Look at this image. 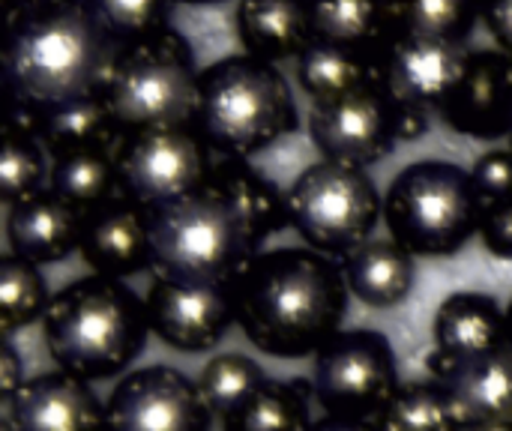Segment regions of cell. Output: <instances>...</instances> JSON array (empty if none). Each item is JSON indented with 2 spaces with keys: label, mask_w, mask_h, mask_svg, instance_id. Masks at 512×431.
Masks as SVG:
<instances>
[{
  "label": "cell",
  "mask_w": 512,
  "mask_h": 431,
  "mask_svg": "<svg viewBox=\"0 0 512 431\" xmlns=\"http://www.w3.org/2000/svg\"><path fill=\"white\" fill-rule=\"evenodd\" d=\"M237 36L246 54L261 60L297 57L312 39L306 0H240Z\"/></svg>",
  "instance_id": "cell-23"
},
{
  "label": "cell",
  "mask_w": 512,
  "mask_h": 431,
  "mask_svg": "<svg viewBox=\"0 0 512 431\" xmlns=\"http://www.w3.org/2000/svg\"><path fill=\"white\" fill-rule=\"evenodd\" d=\"M315 402L312 378L270 381L237 414L222 420V431H309V405Z\"/></svg>",
  "instance_id": "cell-29"
},
{
  "label": "cell",
  "mask_w": 512,
  "mask_h": 431,
  "mask_svg": "<svg viewBox=\"0 0 512 431\" xmlns=\"http://www.w3.org/2000/svg\"><path fill=\"white\" fill-rule=\"evenodd\" d=\"M504 315H507V345L512 348V300H510V306L504 309Z\"/></svg>",
  "instance_id": "cell-41"
},
{
  "label": "cell",
  "mask_w": 512,
  "mask_h": 431,
  "mask_svg": "<svg viewBox=\"0 0 512 431\" xmlns=\"http://www.w3.org/2000/svg\"><path fill=\"white\" fill-rule=\"evenodd\" d=\"M210 153L195 126L129 132L114 147L120 192L144 207L180 198L207 183L216 165Z\"/></svg>",
  "instance_id": "cell-10"
},
{
  "label": "cell",
  "mask_w": 512,
  "mask_h": 431,
  "mask_svg": "<svg viewBox=\"0 0 512 431\" xmlns=\"http://www.w3.org/2000/svg\"><path fill=\"white\" fill-rule=\"evenodd\" d=\"M210 180L234 201V207L249 222L258 243H264L267 237H273L276 231L291 225L288 222L285 192L270 177L249 168L246 159H222V162H216L213 171H210Z\"/></svg>",
  "instance_id": "cell-26"
},
{
  "label": "cell",
  "mask_w": 512,
  "mask_h": 431,
  "mask_svg": "<svg viewBox=\"0 0 512 431\" xmlns=\"http://www.w3.org/2000/svg\"><path fill=\"white\" fill-rule=\"evenodd\" d=\"M378 431H465L438 384H402L375 417Z\"/></svg>",
  "instance_id": "cell-31"
},
{
  "label": "cell",
  "mask_w": 512,
  "mask_h": 431,
  "mask_svg": "<svg viewBox=\"0 0 512 431\" xmlns=\"http://www.w3.org/2000/svg\"><path fill=\"white\" fill-rule=\"evenodd\" d=\"M432 336H435L432 351L444 357L453 360L480 357L507 345V315L495 297L480 291H459L438 306Z\"/></svg>",
  "instance_id": "cell-22"
},
{
  "label": "cell",
  "mask_w": 512,
  "mask_h": 431,
  "mask_svg": "<svg viewBox=\"0 0 512 431\" xmlns=\"http://www.w3.org/2000/svg\"><path fill=\"white\" fill-rule=\"evenodd\" d=\"M147 336L144 300L123 279L96 273L60 288L42 315V339L57 369L90 384L126 372Z\"/></svg>",
  "instance_id": "cell-3"
},
{
  "label": "cell",
  "mask_w": 512,
  "mask_h": 431,
  "mask_svg": "<svg viewBox=\"0 0 512 431\" xmlns=\"http://www.w3.org/2000/svg\"><path fill=\"white\" fill-rule=\"evenodd\" d=\"M474 3H477V6H480V12H483V6H486L489 0H474Z\"/></svg>",
  "instance_id": "cell-44"
},
{
  "label": "cell",
  "mask_w": 512,
  "mask_h": 431,
  "mask_svg": "<svg viewBox=\"0 0 512 431\" xmlns=\"http://www.w3.org/2000/svg\"><path fill=\"white\" fill-rule=\"evenodd\" d=\"M348 291L369 309H393L414 291V255L393 237H369L339 258Z\"/></svg>",
  "instance_id": "cell-20"
},
{
  "label": "cell",
  "mask_w": 512,
  "mask_h": 431,
  "mask_svg": "<svg viewBox=\"0 0 512 431\" xmlns=\"http://www.w3.org/2000/svg\"><path fill=\"white\" fill-rule=\"evenodd\" d=\"M195 129L222 159H249L297 129L285 75L261 57L231 54L210 63L198 84Z\"/></svg>",
  "instance_id": "cell-5"
},
{
  "label": "cell",
  "mask_w": 512,
  "mask_h": 431,
  "mask_svg": "<svg viewBox=\"0 0 512 431\" xmlns=\"http://www.w3.org/2000/svg\"><path fill=\"white\" fill-rule=\"evenodd\" d=\"M477 234H480L483 246L489 249V255H495L501 261H512V201L483 207Z\"/></svg>",
  "instance_id": "cell-36"
},
{
  "label": "cell",
  "mask_w": 512,
  "mask_h": 431,
  "mask_svg": "<svg viewBox=\"0 0 512 431\" xmlns=\"http://www.w3.org/2000/svg\"><path fill=\"white\" fill-rule=\"evenodd\" d=\"M288 222L309 249L342 258L366 243L384 216V201L366 168L312 162L285 192Z\"/></svg>",
  "instance_id": "cell-8"
},
{
  "label": "cell",
  "mask_w": 512,
  "mask_h": 431,
  "mask_svg": "<svg viewBox=\"0 0 512 431\" xmlns=\"http://www.w3.org/2000/svg\"><path fill=\"white\" fill-rule=\"evenodd\" d=\"M471 180L483 207L512 201V147L489 150L471 168Z\"/></svg>",
  "instance_id": "cell-35"
},
{
  "label": "cell",
  "mask_w": 512,
  "mask_h": 431,
  "mask_svg": "<svg viewBox=\"0 0 512 431\" xmlns=\"http://www.w3.org/2000/svg\"><path fill=\"white\" fill-rule=\"evenodd\" d=\"M483 431H512V426H501V429H483Z\"/></svg>",
  "instance_id": "cell-43"
},
{
  "label": "cell",
  "mask_w": 512,
  "mask_h": 431,
  "mask_svg": "<svg viewBox=\"0 0 512 431\" xmlns=\"http://www.w3.org/2000/svg\"><path fill=\"white\" fill-rule=\"evenodd\" d=\"M147 231L156 279L192 285H231L261 246L210 177L180 198L147 207Z\"/></svg>",
  "instance_id": "cell-4"
},
{
  "label": "cell",
  "mask_w": 512,
  "mask_h": 431,
  "mask_svg": "<svg viewBox=\"0 0 512 431\" xmlns=\"http://www.w3.org/2000/svg\"><path fill=\"white\" fill-rule=\"evenodd\" d=\"M432 384L441 387L465 431L512 426V348L453 360L438 351L426 357Z\"/></svg>",
  "instance_id": "cell-15"
},
{
  "label": "cell",
  "mask_w": 512,
  "mask_h": 431,
  "mask_svg": "<svg viewBox=\"0 0 512 431\" xmlns=\"http://www.w3.org/2000/svg\"><path fill=\"white\" fill-rule=\"evenodd\" d=\"M174 3H186V6H216V3H225V0H174Z\"/></svg>",
  "instance_id": "cell-40"
},
{
  "label": "cell",
  "mask_w": 512,
  "mask_h": 431,
  "mask_svg": "<svg viewBox=\"0 0 512 431\" xmlns=\"http://www.w3.org/2000/svg\"><path fill=\"white\" fill-rule=\"evenodd\" d=\"M480 18L489 27L492 39L498 42V51L512 57V0H489Z\"/></svg>",
  "instance_id": "cell-37"
},
{
  "label": "cell",
  "mask_w": 512,
  "mask_h": 431,
  "mask_svg": "<svg viewBox=\"0 0 512 431\" xmlns=\"http://www.w3.org/2000/svg\"><path fill=\"white\" fill-rule=\"evenodd\" d=\"M375 78H381L378 60L315 36L297 54V81L309 93L312 105L354 93Z\"/></svg>",
  "instance_id": "cell-25"
},
{
  "label": "cell",
  "mask_w": 512,
  "mask_h": 431,
  "mask_svg": "<svg viewBox=\"0 0 512 431\" xmlns=\"http://www.w3.org/2000/svg\"><path fill=\"white\" fill-rule=\"evenodd\" d=\"M399 33L465 42L480 21L474 0H393Z\"/></svg>",
  "instance_id": "cell-33"
},
{
  "label": "cell",
  "mask_w": 512,
  "mask_h": 431,
  "mask_svg": "<svg viewBox=\"0 0 512 431\" xmlns=\"http://www.w3.org/2000/svg\"><path fill=\"white\" fill-rule=\"evenodd\" d=\"M270 384L267 372L246 354H216L198 375V390L213 417L228 420Z\"/></svg>",
  "instance_id": "cell-30"
},
{
  "label": "cell",
  "mask_w": 512,
  "mask_h": 431,
  "mask_svg": "<svg viewBox=\"0 0 512 431\" xmlns=\"http://www.w3.org/2000/svg\"><path fill=\"white\" fill-rule=\"evenodd\" d=\"M309 138L321 159L369 168L399 144V114L381 78L309 111Z\"/></svg>",
  "instance_id": "cell-11"
},
{
  "label": "cell",
  "mask_w": 512,
  "mask_h": 431,
  "mask_svg": "<svg viewBox=\"0 0 512 431\" xmlns=\"http://www.w3.org/2000/svg\"><path fill=\"white\" fill-rule=\"evenodd\" d=\"M0 431H105V402L63 369L27 378L0 408Z\"/></svg>",
  "instance_id": "cell-16"
},
{
  "label": "cell",
  "mask_w": 512,
  "mask_h": 431,
  "mask_svg": "<svg viewBox=\"0 0 512 431\" xmlns=\"http://www.w3.org/2000/svg\"><path fill=\"white\" fill-rule=\"evenodd\" d=\"M78 252L96 276L126 279L150 270L147 207L117 192L105 204L87 210Z\"/></svg>",
  "instance_id": "cell-18"
},
{
  "label": "cell",
  "mask_w": 512,
  "mask_h": 431,
  "mask_svg": "<svg viewBox=\"0 0 512 431\" xmlns=\"http://www.w3.org/2000/svg\"><path fill=\"white\" fill-rule=\"evenodd\" d=\"M30 123L51 159L78 150H114L123 138L102 93L30 117Z\"/></svg>",
  "instance_id": "cell-24"
},
{
  "label": "cell",
  "mask_w": 512,
  "mask_h": 431,
  "mask_svg": "<svg viewBox=\"0 0 512 431\" xmlns=\"http://www.w3.org/2000/svg\"><path fill=\"white\" fill-rule=\"evenodd\" d=\"M120 48L87 0H24L9 9L0 69L9 108L39 117L105 90Z\"/></svg>",
  "instance_id": "cell-1"
},
{
  "label": "cell",
  "mask_w": 512,
  "mask_h": 431,
  "mask_svg": "<svg viewBox=\"0 0 512 431\" xmlns=\"http://www.w3.org/2000/svg\"><path fill=\"white\" fill-rule=\"evenodd\" d=\"M6 3H9V9H15V6H18V3H24V0H6Z\"/></svg>",
  "instance_id": "cell-42"
},
{
  "label": "cell",
  "mask_w": 512,
  "mask_h": 431,
  "mask_svg": "<svg viewBox=\"0 0 512 431\" xmlns=\"http://www.w3.org/2000/svg\"><path fill=\"white\" fill-rule=\"evenodd\" d=\"M309 431H378L375 420H363V417H336V414H324L321 420H315Z\"/></svg>",
  "instance_id": "cell-39"
},
{
  "label": "cell",
  "mask_w": 512,
  "mask_h": 431,
  "mask_svg": "<svg viewBox=\"0 0 512 431\" xmlns=\"http://www.w3.org/2000/svg\"><path fill=\"white\" fill-rule=\"evenodd\" d=\"M21 384H24L21 357H18L15 345L3 336V342H0V396H3V402L12 399Z\"/></svg>",
  "instance_id": "cell-38"
},
{
  "label": "cell",
  "mask_w": 512,
  "mask_h": 431,
  "mask_svg": "<svg viewBox=\"0 0 512 431\" xmlns=\"http://www.w3.org/2000/svg\"><path fill=\"white\" fill-rule=\"evenodd\" d=\"M45 147L27 114L12 111L3 123V147H0V201L6 207L36 195L48 183Z\"/></svg>",
  "instance_id": "cell-28"
},
{
  "label": "cell",
  "mask_w": 512,
  "mask_h": 431,
  "mask_svg": "<svg viewBox=\"0 0 512 431\" xmlns=\"http://www.w3.org/2000/svg\"><path fill=\"white\" fill-rule=\"evenodd\" d=\"M48 285L39 267L15 252L0 258V330L9 339L15 330L39 321L48 309Z\"/></svg>",
  "instance_id": "cell-32"
},
{
  "label": "cell",
  "mask_w": 512,
  "mask_h": 431,
  "mask_svg": "<svg viewBox=\"0 0 512 431\" xmlns=\"http://www.w3.org/2000/svg\"><path fill=\"white\" fill-rule=\"evenodd\" d=\"M234 321L243 336L279 360L315 357L348 312L342 264L309 246L258 252L231 282Z\"/></svg>",
  "instance_id": "cell-2"
},
{
  "label": "cell",
  "mask_w": 512,
  "mask_h": 431,
  "mask_svg": "<svg viewBox=\"0 0 512 431\" xmlns=\"http://www.w3.org/2000/svg\"><path fill=\"white\" fill-rule=\"evenodd\" d=\"M150 333L180 351L204 354L213 351L234 321L231 285H192L156 279L144 297Z\"/></svg>",
  "instance_id": "cell-14"
},
{
  "label": "cell",
  "mask_w": 512,
  "mask_h": 431,
  "mask_svg": "<svg viewBox=\"0 0 512 431\" xmlns=\"http://www.w3.org/2000/svg\"><path fill=\"white\" fill-rule=\"evenodd\" d=\"M174 0H87L90 12L117 48H129L168 27Z\"/></svg>",
  "instance_id": "cell-34"
},
{
  "label": "cell",
  "mask_w": 512,
  "mask_h": 431,
  "mask_svg": "<svg viewBox=\"0 0 512 431\" xmlns=\"http://www.w3.org/2000/svg\"><path fill=\"white\" fill-rule=\"evenodd\" d=\"M312 387L327 414L375 420L402 387L390 339L378 330L336 333L315 354Z\"/></svg>",
  "instance_id": "cell-9"
},
{
  "label": "cell",
  "mask_w": 512,
  "mask_h": 431,
  "mask_svg": "<svg viewBox=\"0 0 512 431\" xmlns=\"http://www.w3.org/2000/svg\"><path fill=\"white\" fill-rule=\"evenodd\" d=\"M45 189L81 213L105 204L120 192V171H117L114 150H78L51 159Z\"/></svg>",
  "instance_id": "cell-27"
},
{
  "label": "cell",
  "mask_w": 512,
  "mask_h": 431,
  "mask_svg": "<svg viewBox=\"0 0 512 431\" xmlns=\"http://www.w3.org/2000/svg\"><path fill=\"white\" fill-rule=\"evenodd\" d=\"M213 414L198 381L174 366H144L105 399V431H210Z\"/></svg>",
  "instance_id": "cell-12"
},
{
  "label": "cell",
  "mask_w": 512,
  "mask_h": 431,
  "mask_svg": "<svg viewBox=\"0 0 512 431\" xmlns=\"http://www.w3.org/2000/svg\"><path fill=\"white\" fill-rule=\"evenodd\" d=\"M84 213L42 189L6 207L9 252L39 264H57L81 249Z\"/></svg>",
  "instance_id": "cell-19"
},
{
  "label": "cell",
  "mask_w": 512,
  "mask_h": 431,
  "mask_svg": "<svg viewBox=\"0 0 512 431\" xmlns=\"http://www.w3.org/2000/svg\"><path fill=\"white\" fill-rule=\"evenodd\" d=\"M471 48L459 39H432L399 33L381 57V81L396 105L441 114L459 87Z\"/></svg>",
  "instance_id": "cell-13"
},
{
  "label": "cell",
  "mask_w": 512,
  "mask_h": 431,
  "mask_svg": "<svg viewBox=\"0 0 512 431\" xmlns=\"http://www.w3.org/2000/svg\"><path fill=\"white\" fill-rule=\"evenodd\" d=\"M198 84L201 72L186 36L165 27L156 36L120 48L102 96L120 135H129L144 129L195 126Z\"/></svg>",
  "instance_id": "cell-7"
},
{
  "label": "cell",
  "mask_w": 512,
  "mask_h": 431,
  "mask_svg": "<svg viewBox=\"0 0 512 431\" xmlns=\"http://www.w3.org/2000/svg\"><path fill=\"white\" fill-rule=\"evenodd\" d=\"M447 129L477 138H512V57L498 48L471 51L465 75L438 114Z\"/></svg>",
  "instance_id": "cell-17"
},
{
  "label": "cell",
  "mask_w": 512,
  "mask_h": 431,
  "mask_svg": "<svg viewBox=\"0 0 512 431\" xmlns=\"http://www.w3.org/2000/svg\"><path fill=\"white\" fill-rule=\"evenodd\" d=\"M312 36L381 63L399 36L393 0H306Z\"/></svg>",
  "instance_id": "cell-21"
},
{
  "label": "cell",
  "mask_w": 512,
  "mask_h": 431,
  "mask_svg": "<svg viewBox=\"0 0 512 431\" xmlns=\"http://www.w3.org/2000/svg\"><path fill=\"white\" fill-rule=\"evenodd\" d=\"M483 201L471 171L447 159L402 168L384 192V225L411 255L450 258L480 231Z\"/></svg>",
  "instance_id": "cell-6"
}]
</instances>
